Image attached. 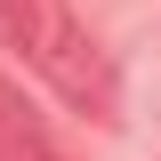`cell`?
<instances>
[{
	"mask_svg": "<svg viewBox=\"0 0 161 161\" xmlns=\"http://www.w3.org/2000/svg\"><path fill=\"white\" fill-rule=\"evenodd\" d=\"M48 161H57V153H48Z\"/></svg>",
	"mask_w": 161,
	"mask_h": 161,
	"instance_id": "cell-3",
	"label": "cell"
},
{
	"mask_svg": "<svg viewBox=\"0 0 161 161\" xmlns=\"http://www.w3.org/2000/svg\"><path fill=\"white\" fill-rule=\"evenodd\" d=\"M0 32L32 57V73L64 105H80V113H97V121L113 113V64H105L97 40L80 32L73 8H57V0H0Z\"/></svg>",
	"mask_w": 161,
	"mask_h": 161,
	"instance_id": "cell-1",
	"label": "cell"
},
{
	"mask_svg": "<svg viewBox=\"0 0 161 161\" xmlns=\"http://www.w3.org/2000/svg\"><path fill=\"white\" fill-rule=\"evenodd\" d=\"M0 161H48V129L24 105V89H8V80H0Z\"/></svg>",
	"mask_w": 161,
	"mask_h": 161,
	"instance_id": "cell-2",
	"label": "cell"
}]
</instances>
